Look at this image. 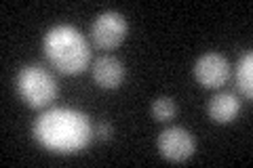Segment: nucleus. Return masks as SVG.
I'll return each instance as SVG.
<instances>
[{"label": "nucleus", "instance_id": "9", "mask_svg": "<svg viewBox=\"0 0 253 168\" xmlns=\"http://www.w3.org/2000/svg\"><path fill=\"white\" fill-rule=\"evenodd\" d=\"M236 84L239 91L245 95V99L253 97V55L245 53L236 63Z\"/></svg>", "mask_w": 253, "mask_h": 168}, {"label": "nucleus", "instance_id": "5", "mask_svg": "<svg viewBox=\"0 0 253 168\" xmlns=\"http://www.w3.org/2000/svg\"><path fill=\"white\" fill-rule=\"evenodd\" d=\"M194 78L203 89H219L230 78V63L219 53H205L194 63Z\"/></svg>", "mask_w": 253, "mask_h": 168}, {"label": "nucleus", "instance_id": "1", "mask_svg": "<svg viewBox=\"0 0 253 168\" xmlns=\"http://www.w3.org/2000/svg\"><path fill=\"white\" fill-rule=\"evenodd\" d=\"M34 137L53 154H78L93 139V126L86 114L74 107L46 109L34 122Z\"/></svg>", "mask_w": 253, "mask_h": 168}, {"label": "nucleus", "instance_id": "10", "mask_svg": "<svg viewBox=\"0 0 253 168\" xmlns=\"http://www.w3.org/2000/svg\"><path fill=\"white\" fill-rule=\"evenodd\" d=\"M175 103H173V99L169 97H158L154 103H152V116L154 120H158V122H169V120L175 116Z\"/></svg>", "mask_w": 253, "mask_h": 168}, {"label": "nucleus", "instance_id": "6", "mask_svg": "<svg viewBox=\"0 0 253 168\" xmlns=\"http://www.w3.org/2000/svg\"><path fill=\"white\" fill-rule=\"evenodd\" d=\"M196 141L186 129L181 126H169L158 134V151L169 162H186L194 154Z\"/></svg>", "mask_w": 253, "mask_h": 168}, {"label": "nucleus", "instance_id": "11", "mask_svg": "<svg viewBox=\"0 0 253 168\" xmlns=\"http://www.w3.org/2000/svg\"><path fill=\"white\" fill-rule=\"evenodd\" d=\"M95 134H97V139L106 141V139L112 137V126H110L108 122H99L97 126H95Z\"/></svg>", "mask_w": 253, "mask_h": 168}, {"label": "nucleus", "instance_id": "4", "mask_svg": "<svg viewBox=\"0 0 253 168\" xmlns=\"http://www.w3.org/2000/svg\"><path fill=\"white\" fill-rule=\"evenodd\" d=\"M126 32H129V23L123 15L116 11H106L95 17L91 26V38L95 46H99L104 51H112L123 44Z\"/></svg>", "mask_w": 253, "mask_h": 168}, {"label": "nucleus", "instance_id": "2", "mask_svg": "<svg viewBox=\"0 0 253 168\" xmlns=\"http://www.w3.org/2000/svg\"><path fill=\"white\" fill-rule=\"evenodd\" d=\"M42 51L51 66L66 76L83 74L91 63L89 42L74 26H66V23L46 32L42 40Z\"/></svg>", "mask_w": 253, "mask_h": 168}, {"label": "nucleus", "instance_id": "8", "mask_svg": "<svg viewBox=\"0 0 253 168\" xmlns=\"http://www.w3.org/2000/svg\"><path fill=\"white\" fill-rule=\"evenodd\" d=\"M207 111H209V118L213 120V122H217V124H230V122H234V120H236V116H239L241 101L230 91L217 93L215 97L209 101Z\"/></svg>", "mask_w": 253, "mask_h": 168}, {"label": "nucleus", "instance_id": "3", "mask_svg": "<svg viewBox=\"0 0 253 168\" xmlns=\"http://www.w3.org/2000/svg\"><path fill=\"white\" fill-rule=\"evenodd\" d=\"M17 93L28 107L42 109L57 99V82L41 66H28L17 74Z\"/></svg>", "mask_w": 253, "mask_h": 168}, {"label": "nucleus", "instance_id": "7", "mask_svg": "<svg viewBox=\"0 0 253 168\" xmlns=\"http://www.w3.org/2000/svg\"><path fill=\"white\" fill-rule=\"evenodd\" d=\"M93 80L95 84L106 91H116L125 80V67L112 55H101L93 63Z\"/></svg>", "mask_w": 253, "mask_h": 168}]
</instances>
